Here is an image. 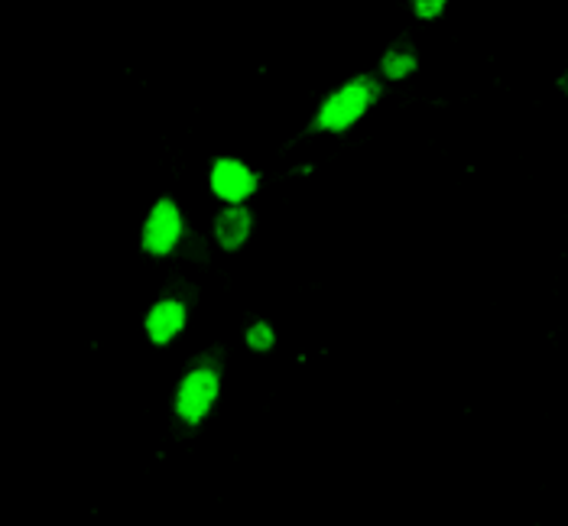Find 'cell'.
<instances>
[{
	"label": "cell",
	"instance_id": "cell-1",
	"mask_svg": "<svg viewBox=\"0 0 568 526\" xmlns=\"http://www.w3.org/2000/svg\"><path fill=\"white\" fill-rule=\"evenodd\" d=\"M380 78L374 75H355L342 88H335L309 121L306 134H345L351 131L374 105L380 101Z\"/></svg>",
	"mask_w": 568,
	"mask_h": 526
},
{
	"label": "cell",
	"instance_id": "cell-2",
	"mask_svg": "<svg viewBox=\"0 0 568 526\" xmlns=\"http://www.w3.org/2000/svg\"><path fill=\"white\" fill-rule=\"evenodd\" d=\"M221 351H205L186 367V374L176 383V400H173V413L183 426H198L205 423V416L211 413L218 393H221Z\"/></svg>",
	"mask_w": 568,
	"mask_h": 526
},
{
	"label": "cell",
	"instance_id": "cell-3",
	"mask_svg": "<svg viewBox=\"0 0 568 526\" xmlns=\"http://www.w3.org/2000/svg\"><path fill=\"white\" fill-rule=\"evenodd\" d=\"M186 237V218L180 211V205L173 198H160L147 221H144V254L150 257H170Z\"/></svg>",
	"mask_w": 568,
	"mask_h": 526
},
{
	"label": "cell",
	"instance_id": "cell-4",
	"mask_svg": "<svg viewBox=\"0 0 568 526\" xmlns=\"http://www.w3.org/2000/svg\"><path fill=\"white\" fill-rule=\"evenodd\" d=\"M208 182H211V192H214L221 201H227V205H240L247 195L257 192L260 175L254 173V170H247L240 160H227V157H224V160H214Z\"/></svg>",
	"mask_w": 568,
	"mask_h": 526
},
{
	"label": "cell",
	"instance_id": "cell-5",
	"mask_svg": "<svg viewBox=\"0 0 568 526\" xmlns=\"http://www.w3.org/2000/svg\"><path fill=\"white\" fill-rule=\"evenodd\" d=\"M189 319V306L180 296H163L160 303H153V309L147 313V339L153 345H170Z\"/></svg>",
	"mask_w": 568,
	"mask_h": 526
},
{
	"label": "cell",
	"instance_id": "cell-6",
	"mask_svg": "<svg viewBox=\"0 0 568 526\" xmlns=\"http://www.w3.org/2000/svg\"><path fill=\"white\" fill-rule=\"evenodd\" d=\"M250 228H254V215L244 205H227L214 218V237L224 250H237L250 237Z\"/></svg>",
	"mask_w": 568,
	"mask_h": 526
},
{
	"label": "cell",
	"instance_id": "cell-7",
	"mask_svg": "<svg viewBox=\"0 0 568 526\" xmlns=\"http://www.w3.org/2000/svg\"><path fill=\"white\" fill-rule=\"evenodd\" d=\"M416 65H419V59H416V46H412V42H393V46L386 49V56L380 59V72H383V78H390V82L409 78V75L416 72Z\"/></svg>",
	"mask_w": 568,
	"mask_h": 526
},
{
	"label": "cell",
	"instance_id": "cell-8",
	"mask_svg": "<svg viewBox=\"0 0 568 526\" xmlns=\"http://www.w3.org/2000/svg\"><path fill=\"white\" fill-rule=\"evenodd\" d=\"M273 345H276V335H273V329H270L267 322H254V326L247 329V348L270 351Z\"/></svg>",
	"mask_w": 568,
	"mask_h": 526
},
{
	"label": "cell",
	"instance_id": "cell-9",
	"mask_svg": "<svg viewBox=\"0 0 568 526\" xmlns=\"http://www.w3.org/2000/svg\"><path fill=\"white\" fill-rule=\"evenodd\" d=\"M409 3H412V13L419 20H439L445 13V3L448 0H409Z\"/></svg>",
	"mask_w": 568,
	"mask_h": 526
},
{
	"label": "cell",
	"instance_id": "cell-10",
	"mask_svg": "<svg viewBox=\"0 0 568 526\" xmlns=\"http://www.w3.org/2000/svg\"><path fill=\"white\" fill-rule=\"evenodd\" d=\"M566 88H568V75H566Z\"/></svg>",
	"mask_w": 568,
	"mask_h": 526
}]
</instances>
